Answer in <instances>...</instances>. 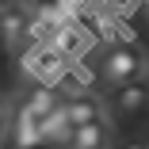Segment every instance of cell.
<instances>
[{
  "mask_svg": "<svg viewBox=\"0 0 149 149\" xmlns=\"http://www.w3.org/2000/svg\"><path fill=\"white\" fill-rule=\"evenodd\" d=\"M61 111H65V123L69 130H80V126H92L103 118V103L92 96V92H80V96H69L61 100Z\"/></svg>",
  "mask_w": 149,
  "mask_h": 149,
  "instance_id": "277c9868",
  "label": "cell"
},
{
  "mask_svg": "<svg viewBox=\"0 0 149 149\" xmlns=\"http://www.w3.org/2000/svg\"><path fill=\"white\" fill-rule=\"evenodd\" d=\"M145 100H149V84H145Z\"/></svg>",
  "mask_w": 149,
  "mask_h": 149,
  "instance_id": "5bb4252c",
  "label": "cell"
},
{
  "mask_svg": "<svg viewBox=\"0 0 149 149\" xmlns=\"http://www.w3.org/2000/svg\"><path fill=\"white\" fill-rule=\"evenodd\" d=\"M141 69H145V50H141L138 42H130V38H123V42H107V46L100 50V61H96L100 80H107V84H115V88L138 80Z\"/></svg>",
  "mask_w": 149,
  "mask_h": 149,
  "instance_id": "6da1fadb",
  "label": "cell"
},
{
  "mask_svg": "<svg viewBox=\"0 0 149 149\" xmlns=\"http://www.w3.org/2000/svg\"><path fill=\"white\" fill-rule=\"evenodd\" d=\"M107 141H111V130H107V123L100 118V123H92V126L73 130L65 149H107Z\"/></svg>",
  "mask_w": 149,
  "mask_h": 149,
  "instance_id": "52a82bcc",
  "label": "cell"
},
{
  "mask_svg": "<svg viewBox=\"0 0 149 149\" xmlns=\"http://www.w3.org/2000/svg\"><path fill=\"white\" fill-rule=\"evenodd\" d=\"M145 149H149V145H145Z\"/></svg>",
  "mask_w": 149,
  "mask_h": 149,
  "instance_id": "2e32d148",
  "label": "cell"
},
{
  "mask_svg": "<svg viewBox=\"0 0 149 149\" xmlns=\"http://www.w3.org/2000/svg\"><path fill=\"white\" fill-rule=\"evenodd\" d=\"M115 107L123 111V115H134V111H141L149 100H145V84H138V80H130V84H118L115 88Z\"/></svg>",
  "mask_w": 149,
  "mask_h": 149,
  "instance_id": "9c48e42d",
  "label": "cell"
},
{
  "mask_svg": "<svg viewBox=\"0 0 149 149\" xmlns=\"http://www.w3.org/2000/svg\"><path fill=\"white\" fill-rule=\"evenodd\" d=\"M23 27H27V8H0V38L8 46L23 42Z\"/></svg>",
  "mask_w": 149,
  "mask_h": 149,
  "instance_id": "ba28073f",
  "label": "cell"
},
{
  "mask_svg": "<svg viewBox=\"0 0 149 149\" xmlns=\"http://www.w3.org/2000/svg\"><path fill=\"white\" fill-rule=\"evenodd\" d=\"M23 69H27V77H35L42 88H54L57 80L65 77L69 65H65L50 46H23Z\"/></svg>",
  "mask_w": 149,
  "mask_h": 149,
  "instance_id": "7a4b0ae2",
  "label": "cell"
},
{
  "mask_svg": "<svg viewBox=\"0 0 149 149\" xmlns=\"http://www.w3.org/2000/svg\"><path fill=\"white\" fill-rule=\"evenodd\" d=\"M57 103H61V96L54 92V88H42V84H35V92H31V100H27V111H31L35 118H46Z\"/></svg>",
  "mask_w": 149,
  "mask_h": 149,
  "instance_id": "30bf717a",
  "label": "cell"
},
{
  "mask_svg": "<svg viewBox=\"0 0 149 149\" xmlns=\"http://www.w3.org/2000/svg\"><path fill=\"white\" fill-rule=\"evenodd\" d=\"M46 46H50L57 57H61L65 65H73L77 57H84L88 50H92V35H88V27H84V23H61V27L50 35Z\"/></svg>",
  "mask_w": 149,
  "mask_h": 149,
  "instance_id": "3957f363",
  "label": "cell"
},
{
  "mask_svg": "<svg viewBox=\"0 0 149 149\" xmlns=\"http://www.w3.org/2000/svg\"><path fill=\"white\" fill-rule=\"evenodd\" d=\"M0 42H4V38H0Z\"/></svg>",
  "mask_w": 149,
  "mask_h": 149,
  "instance_id": "9a60e30c",
  "label": "cell"
},
{
  "mask_svg": "<svg viewBox=\"0 0 149 149\" xmlns=\"http://www.w3.org/2000/svg\"><path fill=\"white\" fill-rule=\"evenodd\" d=\"M38 134H42V145H46V141H50V145H61V149L69 145V134H73V130H69V123H65L61 103H57L46 118H38Z\"/></svg>",
  "mask_w": 149,
  "mask_h": 149,
  "instance_id": "8992f818",
  "label": "cell"
},
{
  "mask_svg": "<svg viewBox=\"0 0 149 149\" xmlns=\"http://www.w3.org/2000/svg\"><path fill=\"white\" fill-rule=\"evenodd\" d=\"M123 149H145V145H138V141H130V145H123Z\"/></svg>",
  "mask_w": 149,
  "mask_h": 149,
  "instance_id": "4fadbf2b",
  "label": "cell"
},
{
  "mask_svg": "<svg viewBox=\"0 0 149 149\" xmlns=\"http://www.w3.org/2000/svg\"><path fill=\"white\" fill-rule=\"evenodd\" d=\"M4 123H8V103L0 100V126H4Z\"/></svg>",
  "mask_w": 149,
  "mask_h": 149,
  "instance_id": "8fae6325",
  "label": "cell"
},
{
  "mask_svg": "<svg viewBox=\"0 0 149 149\" xmlns=\"http://www.w3.org/2000/svg\"><path fill=\"white\" fill-rule=\"evenodd\" d=\"M141 15H145V19H149V0H145V4H141Z\"/></svg>",
  "mask_w": 149,
  "mask_h": 149,
  "instance_id": "7c38bea8",
  "label": "cell"
},
{
  "mask_svg": "<svg viewBox=\"0 0 149 149\" xmlns=\"http://www.w3.org/2000/svg\"><path fill=\"white\" fill-rule=\"evenodd\" d=\"M12 141H15V149H38L42 145V134H38V118L27 111V103L15 111V118H12Z\"/></svg>",
  "mask_w": 149,
  "mask_h": 149,
  "instance_id": "5b68a950",
  "label": "cell"
}]
</instances>
